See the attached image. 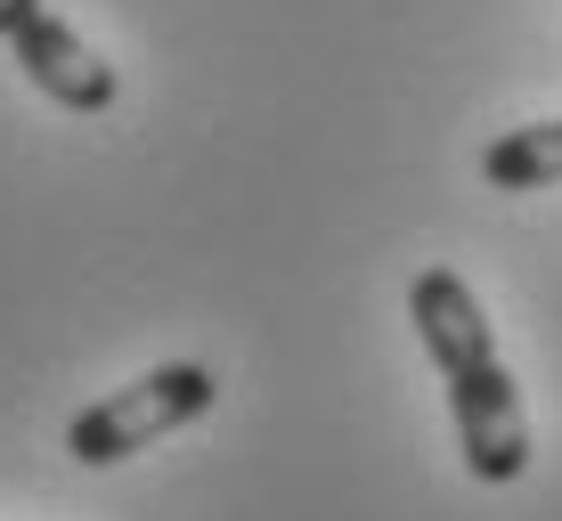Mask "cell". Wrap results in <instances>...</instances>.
I'll return each mask as SVG.
<instances>
[{"instance_id":"cell-1","label":"cell","mask_w":562,"mask_h":521,"mask_svg":"<svg viewBox=\"0 0 562 521\" xmlns=\"http://www.w3.org/2000/svg\"><path fill=\"white\" fill-rule=\"evenodd\" d=\"M408 318H416L424 359L449 383L464 473L490 480V489L521 480L530 473V416H521V383H514V366L497 359V335H490V318H481L473 285H464L457 269H424L408 285Z\"/></svg>"},{"instance_id":"cell-2","label":"cell","mask_w":562,"mask_h":521,"mask_svg":"<svg viewBox=\"0 0 562 521\" xmlns=\"http://www.w3.org/2000/svg\"><path fill=\"white\" fill-rule=\"evenodd\" d=\"M212 399H221V375L196 366V359H171V366H155V375L123 383V392H106L99 408L74 416L66 423V456L74 465H123V456L171 440L180 423H196Z\"/></svg>"},{"instance_id":"cell-3","label":"cell","mask_w":562,"mask_h":521,"mask_svg":"<svg viewBox=\"0 0 562 521\" xmlns=\"http://www.w3.org/2000/svg\"><path fill=\"white\" fill-rule=\"evenodd\" d=\"M0 42H9V57L25 66V82L49 106H66V114H106L114 106V66L49 0H0Z\"/></svg>"},{"instance_id":"cell-4","label":"cell","mask_w":562,"mask_h":521,"mask_svg":"<svg viewBox=\"0 0 562 521\" xmlns=\"http://www.w3.org/2000/svg\"><path fill=\"white\" fill-rule=\"evenodd\" d=\"M481 180L506 188V196H530V188H562V123H521L506 139L481 147Z\"/></svg>"}]
</instances>
